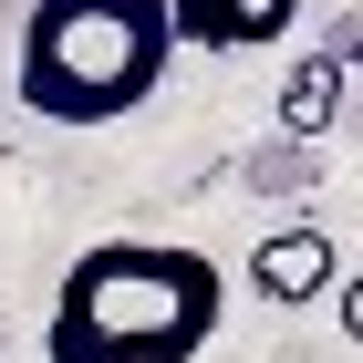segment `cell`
I'll return each mask as SVG.
<instances>
[{"label":"cell","instance_id":"obj_1","mask_svg":"<svg viewBox=\"0 0 363 363\" xmlns=\"http://www.w3.org/2000/svg\"><path fill=\"white\" fill-rule=\"evenodd\" d=\"M228 280L208 250H177V239H104L62 270L52 291V363H197L218 342Z\"/></svg>","mask_w":363,"mask_h":363},{"label":"cell","instance_id":"obj_7","mask_svg":"<svg viewBox=\"0 0 363 363\" xmlns=\"http://www.w3.org/2000/svg\"><path fill=\"white\" fill-rule=\"evenodd\" d=\"M342 333H353V342H363V270H353V280H342Z\"/></svg>","mask_w":363,"mask_h":363},{"label":"cell","instance_id":"obj_3","mask_svg":"<svg viewBox=\"0 0 363 363\" xmlns=\"http://www.w3.org/2000/svg\"><path fill=\"white\" fill-rule=\"evenodd\" d=\"M301 21V0H177V42L197 52H259Z\"/></svg>","mask_w":363,"mask_h":363},{"label":"cell","instance_id":"obj_4","mask_svg":"<svg viewBox=\"0 0 363 363\" xmlns=\"http://www.w3.org/2000/svg\"><path fill=\"white\" fill-rule=\"evenodd\" d=\"M250 291L259 301H322L333 291V239L322 228H270L250 250Z\"/></svg>","mask_w":363,"mask_h":363},{"label":"cell","instance_id":"obj_2","mask_svg":"<svg viewBox=\"0 0 363 363\" xmlns=\"http://www.w3.org/2000/svg\"><path fill=\"white\" fill-rule=\"evenodd\" d=\"M177 0H31L21 21V104L42 125H114L167 84Z\"/></svg>","mask_w":363,"mask_h":363},{"label":"cell","instance_id":"obj_5","mask_svg":"<svg viewBox=\"0 0 363 363\" xmlns=\"http://www.w3.org/2000/svg\"><path fill=\"white\" fill-rule=\"evenodd\" d=\"M333 114H342V62L311 52L301 73L280 84V135H291V145H322V135H333Z\"/></svg>","mask_w":363,"mask_h":363},{"label":"cell","instance_id":"obj_6","mask_svg":"<svg viewBox=\"0 0 363 363\" xmlns=\"http://www.w3.org/2000/svg\"><path fill=\"white\" fill-rule=\"evenodd\" d=\"M311 177H322V167H311V145H291V135H280V145H259L250 167H239V187H259V197H291V187H311Z\"/></svg>","mask_w":363,"mask_h":363}]
</instances>
